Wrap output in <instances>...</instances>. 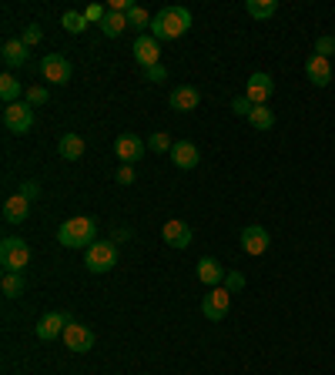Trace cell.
Instances as JSON below:
<instances>
[{
  "mask_svg": "<svg viewBox=\"0 0 335 375\" xmlns=\"http://www.w3.org/2000/svg\"><path fill=\"white\" fill-rule=\"evenodd\" d=\"M168 104H171V111H178V114H188V111H195L201 104V91L191 88V84H181V88L171 91Z\"/></svg>",
  "mask_w": 335,
  "mask_h": 375,
  "instance_id": "5bb4252c",
  "label": "cell"
},
{
  "mask_svg": "<svg viewBox=\"0 0 335 375\" xmlns=\"http://www.w3.org/2000/svg\"><path fill=\"white\" fill-rule=\"evenodd\" d=\"M272 94H275V81L268 78V74H262V71H255V74L245 81V98L252 101V104H268Z\"/></svg>",
  "mask_w": 335,
  "mask_h": 375,
  "instance_id": "8fae6325",
  "label": "cell"
},
{
  "mask_svg": "<svg viewBox=\"0 0 335 375\" xmlns=\"http://www.w3.org/2000/svg\"><path fill=\"white\" fill-rule=\"evenodd\" d=\"M188 31H191V11L188 7H178V4L161 7L155 14V21H151V37L155 41H178Z\"/></svg>",
  "mask_w": 335,
  "mask_h": 375,
  "instance_id": "6da1fadb",
  "label": "cell"
},
{
  "mask_svg": "<svg viewBox=\"0 0 335 375\" xmlns=\"http://www.w3.org/2000/svg\"><path fill=\"white\" fill-rule=\"evenodd\" d=\"M84 265H88V272H94V275L111 272V268L118 265V245L114 242H94L88 252H84Z\"/></svg>",
  "mask_w": 335,
  "mask_h": 375,
  "instance_id": "3957f363",
  "label": "cell"
},
{
  "mask_svg": "<svg viewBox=\"0 0 335 375\" xmlns=\"http://www.w3.org/2000/svg\"><path fill=\"white\" fill-rule=\"evenodd\" d=\"M24 272H4V282H0V288H4V295L7 298H17L24 292Z\"/></svg>",
  "mask_w": 335,
  "mask_h": 375,
  "instance_id": "4316f807",
  "label": "cell"
},
{
  "mask_svg": "<svg viewBox=\"0 0 335 375\" xmlns=\"http://www.w3.org/2000/svg\"><path fill=\"white\" fill-rule=\"evenodd\" d=\"M114 178H118V185H134V178H138V175H134V168H131V165H121Z\"/></svg>",
  "mask_w": 335,
  "mask_h": 375,
  "instance_id": "74e56055",
  "label": "cell"
},
{
  "mask_svg": "<svg viewBox=\"0 0 335 375\" xmlns=\"http://www.w3.org/2000/svg\"><path fill=\"white\" fill-rule=\"evenodd\" d=\"M151 21H155V17H151V14H148L141 4H134L131 11H128V27H134V31H145V27H151Z\"/></svg>",
  "mask_w": 335,
  "mask_h": 375,
  "instance_id": "83f0119b",
  "label": "cell"
},
{
  "mask_svg": "<svg viewBox=\"0 0 335 375\" xmlns=\"http://www.w3.org/2000/svg\"><path fill=\"white\" fill-rule=\"evenodd\" d=\"M27 215H31V201L24 195H11L4 201V221L7 225H21V221H27Z\"/></svg>",
  "mask_w": 335,
  "mask_h": 375,
  "instance_id": "ffe728a7",
  "label": "cell"
},
{
  "mask_svg": "<svg viewBox=\"0 0 335 375\" xmlns=\"http://www.w3.org/2000/svg\"><path fill=\"white\" fill-rule=\"evenodd\" d=\"M0 101H4V104H17V101H21V81L11 78V74H4V78H0Z\"/></svg>",
  "mask_w": 335,
  "mask_h": 375,
  "instance_id": "d4e9b609",
  "label": "cell"
},
{
  "mask_svg": "<svg viewBox=\"0 0 335 375\" xmlns=\"http://www.w3.org/2000/svg\"><path fill=\"white\" fill-rule=\"evenodd\" d=\"M57 242L64 248H84L88 252L91 245L98 242V221L88 218V215H74L67 218L61 228H57Z\"/></svg>",
  "mask_w": 335,
  "mask_h": 375,
  "instance_id": "7a4b0ae2",
  "label": "cell"
},
{
  "mask_svg": "<svg viewBox=\"0 0 335 375\" xmlns=\"http://www.w3.org/2000/svg\"><path fill=\"white\" fill-rule=\"evenodd\" d=\"M24 101H27L31 108H41V104H47V88H41V84H34V88H27Z\"/></svg>",
  "mask_w": 335,
  "mask_h": 375,
  "instance_id": "f546056e",
  "label": "cell"
},
{
  "mask_svg": "<svg viewBox=\"0 0 335 375\" xmlns=\"http://www.w3.org/2000/svg\"><path fill=\"white\" fill-rule=\"evenodd\" d=\"M124 27H128V14H118V11H108V17L100 21V31H104V37H121Z\"/></svg>",
  "mask_w": 335,
  "mask_h": 375,
  "instance_id": "603a6c76",
  "label": "cell"
},
{
  "mask_svg": "<svg viewBox=\"0 0 335 375\" xmlns=\"http://www.w3.org/2000/svg\"><path fill=\"white\" fill-rule=\"evenodd\" d=\"M145 148H148V141H141L138 134H118V141H114V155L121 158L124 165H131V161H141Z\"/></svg>",
  "mask_w": 335,
  "mask_h": 375,
  "instance_id": "4fadbf2b",
  "label": "cell"
},
{
  "mask_svg": "<svg viewBox=\"0 0 335 375\" xmlns=\"http://www.w3.org/2000/svg\"><path fill=\"white\" fill-rule=\"evenodd\" d=\"M64 345L71 349V352H91L94 349V329H88V325H81V322H71L64 329Z\"/></svg>",
  "mask_w": 335,
  "mask_h": 375,
  "instance_id": "ba28073f",
  "label": "cell"
},
{
  "mask_svg": "<svg viewBox=\"0 0 335 375\" xmlns=\"http://www.w3.org/2000/svg\"><path fill=\"white\" fill-rule=\"evenodd\" d=\"M248 124H252L255 131H268V128L275 124V114H272V108H265V104H255V111L248 114Z\"/></svg>",
  "mask_w": 335,
  "mask_h": 375,
  "instance_id": "cb8c5ba5",
  "label": "cell"
},
{
  "mask_svg": "<svg viewBox=\"0 0 335 375\" xmlns=\"http://www.w3.org/2000/svg\"><path fill=\"white\" fill-rule=\"evenodd\" d=\"M148 148H151V151H171V148H175V141H171V134L155 131L151 138H148Z\"/></svg>",
  "mask_w": 335,
  "mask_h": 375,
  "instance_id": "f1b7e54d",
  "label": "cell"
},
{
  "mask_svg": "<svg viewBox=\"0 0 335 375\" xmlns=\"http://www.w3.org/2000/svg\"><path fill=\"white\" fill-rule=\"evenodd\" d=\"M161 242L168 245V248H188L191 245V225L188 221H181V218H171L165 221V228H161Z\"/></svg>",
  "mask_w": 335,
  "mask_h": 375,
  "instance_id": "9c48e42d",
  "label": "cell"
},
{
  "mask_svg": "<svg viewBox=\"0 0 335 375\" xmlns=\"http://www.w3.org/2000/svg\"><path fill=\"white\" fill-rule=\"evenodd\" d=\"M225 288H228V292H242V288H245V275H242V272H228V275H225Z\"/></svg>",
  "mask_w": 335,
  "mask_h": 375,
  "instance_id": "e575fe53",
  "label": "cell"
},
{
  "mask_svg": "<svg viewBox=\"0 0 335 375\" xmlns=\"http://www.w3.org/2000/svg\"><path fill=\"white\" fill-rule=\"evenodd\" d=\"M61 27H64L67 34H84L88 31V17H84V11H64Z\"/></svg>",
  "mask_w": 335,
  "mask_h": 375,
  "instance_id": "484cf974",
  "label": "cell"
},
{
  "mask_svg": "<svg viewBox=\"0 0 335 375\" xmlns=\"http://www.w3.org/2000/svg\"><path fill=\"white\" fill-rule=\"evenodd\" d=\"M134 61L141 64V71L145 67H155V64H161V47H158V41L151 37V34H141L138 41H134Z\"/></svg>",
  "mask_w": 335,
  "mask_h": 375,
  "instance_id": "7c38bea8",
  "label": "cell"
},
{
  "mask_svg": "<svg viewBox=\"0 0 335 375\" xmlns=\"http://www.w3.org/2000/svg\"><path fill=\"white\" fill-rule=\"evenodd\" d=\"M268 245H272V235L262 228V225H248L245 232H242V248L248 255H265Z\"/></svg>",
  "mask_w": 335,
  "mask_h": 375,
  "instance_id": "2e32d148",
  "label": "cell"
},
{
  "mask_svg": "<svg viewBox=\"0 0 335 375\" xmlns=\"http://www.w3.org/2000/svg\"><path fill=\"white\" fill-rule=\"evenodd\" d=\"M71 315L67 312H47L44 319L37 322V339L41 342H51V339H57V335H64V329L71 325Z\"/></svg>",
  "mask_w": 335,
  "mask_h": 375,
  "instance_id": "30bf717a",
  "label": "cell"
},
{
  "mask_svg": "<svg viewBox=\"0 0 335 375\" xmlns=\"http://www.w3.org/2000/svg\"><path fill=\"white\" fill-rule=\"evenodd\" d=\"M225 275H228V272L222 268L218 258H201V262H198V282H201V285L218 288L225 282Z\"/></svg>",
  "mask_w": 335,
  "mask_h": 375,
  "instance_id": "ac0fdd59",
  "label": "cell"
},
{
  "mask_svg": "<svg viewBox=\"0 0 335 375\" xmlns=\"http://www.w3.org/2000/svg\"><path fill=\"white\" fill-rule=\"evenodd\" d=\"M41 37H44V31H41V24H27V27H24V44L27 47H34V44H41Z\"/></svg>",
  "mask_w": 335,
  "mask_h": 375,
  "instance_id": "1f68e13d",
  "label": "cell"
},
{
  "mask_svg": "<svg viewBox=\"0 0 335 375\" xmlns=\"http://www.w3.org/2000/svg\"><path fill=\"white\" fill-rule=\"evenodd\" d=\"M88 151V144L81 134H61V141H57V155L64 158V161H81Z\"/></svg>",
  "mask_w": 335,
  "mask_h": 375,
  "instance_id": "d6986e66",
  "label": "cell"
},
{
  "mask_svg": "<svg viewBox=\"0 0 335 375\" xmlns=\"http://www.w3.org/2000/svg\"><path fill=\"white\" fill-rule=\"evenodd\" d=\"M17 195H24V198H27V201L41 198V185H37V181H24V185H21V191H17Z\"/></svg>",
  "mask_w": 335,
  "mask_h": 375,
  "instance_id": "8d00e7d4",
  "label": "cell"
},
{
  "mask_svg": "<svg viewBox=\"0 0 335 375\" xmlns=\"http://www.w3.org/2000/svg\"><path fill=\"white\" fill-rule=\"evenodd\" d=\"M84 17H88V24H100L104 17H108V7H100V4H88V7H84Z\"/></svg>",
  "mask_w": 335,
  "mask_h": 375,
  "instance_id": "836d02e7",
  "label": "cell"
},
{
  "mask_svg": "<svg viewBox=\"0 0 335 375\" xmlns=\"http://www.w3.org/2000/svg\"><path fill=\"white\" fill-rule=\"evenodd\" d=\"M232 309V292L228 288H208V295L201 298V312H205V319L208 322H222Z\"/></svg>",
  "mask_w": 335,
  "mask_h": 375,
  "instance_id": "8992f818",
  "label": "cell"
},
{
  "mask_svg": "<svg viewBox=\"0 0 335 375\" xmlns=\"http://www.w3.org/2000/svg\"><path fill=\"white\" fill-rule=\"evenodd\" d=\"M171 161H175V168H181V171H191V168H198L201 155L191 141H175V148H171Z\"/></svg>",
  "mask_w": 335,
  "mask_h": 375,
  "instance_id": "e0dca14e",
  "label": "cell"
},
{
  "mask_svg": "<svg viewBox=\"0 0 335 375\" xmlns=\"http://www.w3.org/2000/svg\"><path fill=\"white\" fill-rule=\"evenodd\" d=\"M232 111L238 114V118H245V121H248V114L255 111V104H252V101H248L245 94H242V98H234V101H232Z\"/></svg>",
  "mask_w": 335,
  "mask_h": 375,
  "instance_id": "d6a6232c",
  "label": "cell"
},
{
  "mask_svg": "<svg viewBox=\"0 0 335 375\" xmlns=\"http://www.w3.org/2000/svg\"><path fill=\"white\" fill-rule=\"evenodd\" d=\"M0 54H4V64L7 67H24L27 57H31V47L24 44V41H7V44L0 47Z\"/></svg>",
  "mask_w": 335,
  "mask_h": 375,
  "instance_id": "44dd1931",
  "label": "cell"
},
{
  "mask_svg": "<svg viewBox=\"0 0 335 375\" xmlns=\"http://www.w3.org/2000/svg\"><path fill=\"white\" fill-rule=\"evenodd\" d=\"M315 54L325 57V61L335 54V37H332V34H325V37H319V41H315Z\"/></svg>",
  "mask_w": 335,
  "mask_h": 375,
  "instance_id": "4dcf8cb0",
  "label": "cell"
},
{
  "mask_svg": "<svg viewBox=\"0 0 335 375\" xmlns=\"http://www.w3.org/2000/svg\"><path fill=\"white\" fill-rule=\"evenodd\" d=\"M245 11H248V17H255V21H268V17L279 14V0H248Z\"/></svg>",
  "mask_w": 335,
  "mask_h": 375,
  "instance_id": "7402d4cb",
  "label": "cell"
},
{
  "mask_svg": "<svg viewBox=\"0 0 335 375\" xmlns=\"http://www.w3.org/2000/svg\"><path fill=\"white\" fill-rule=\"evenodd\" d=\"M168 78L165 64H155V67H145V81H151V84H161V81Z\"/></svg>",
  "mask_w": 335,
  "mask_h": 375,
  "instance_id": "d590c367",
  "label": "cell"
},
{
  "mask_svg": "<svg viewBox=\"0 0 335 375\" xmlns=\"http://www.w3.org/2000/svg\"><path fill=\"white\" fill-rule=\"evenodd\" d=\"M4 128L11 134H27L34 128V108L27 101H17V104H4Z\"/></svg>",
  "mask_w": 335,
  "mask_h": 375,
  "instance_id": "5b68a950",
  "label": "cell"
},
{
  "mask_svg": "<svg viewBox=\"0 0 335 375\" xmlns=\"http://www.w3.org/2000/svg\"><path fill=\"white\" fill-rule=\"evenodd\" d=\"M305 78L312 81L315 88H329V84H332V64L319 54H309V61H305Z\"/></svg>",
  "mask_w": 335,
  "mask_h": 375,
  "instance_id": "9a60e30c",
  "label": "cell"
},
{
  "mask_svg": "<svg viewBox=\"0 0 335 375\" xmlns=\"http://www.w3.org/2000/svg\"><path fill=\"white\" fill-rule=\"evenodd\" d=\"M41 74H44V81H51V84H71L74 67H71V61H67L64 54H44V61H41Z\"/></svg>",
  "mask_w": 335,
  "mask_h": 375,
  "instance_id": "52a82bcc",
  "label": "cell"
},
{
  "mask_svg": "<svg viewBox=\"0 0 335 375\" xmlns=\"http://www.w3.org/2000/svg\"><path fill=\"white\" fill-rule=\"evenodd\" d=\"M31 262V245L24 238H4L0 242V265L4 272H24Z\"/></svg>",
  "mask_w": 335,
  "mask_h": 375,
  "instance_id": "277c9868",
  "label": "cell"
}]
</instances>
